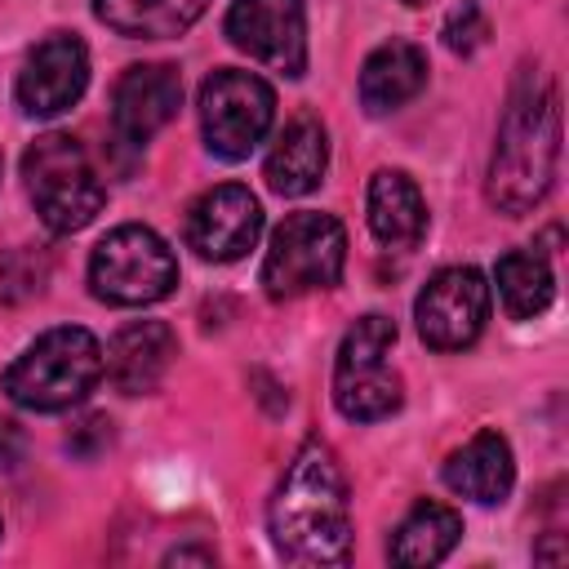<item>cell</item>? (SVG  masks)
<instances>
[{
    "label": "cell",
    "mask_w": 569,
    "mask_h": 569,
    "mask_svg": "<svg viewBox=\"0 0 569 569\" xmlns=\"http://www.w3.org/2000/svg\"><path fill=\"white\" fill-rule=\"evenodd\" d=\"M267 529L289 565H342L351 556L347 480L320 436H307L289 458L267 507Z\"/></svg>",
    "instance_id": "1"
},
{
    "label": "cell",
    "mask_w": 569,
    "mask_h": 569,
    "mask_svg": "<svg viewBox=\"0 0 569 569\" xmlns=\"http://www.w3.org/2000/svg\"><path fill=\"white\" fill-rule=\"evenodd\" d=\"M556 160H560L556 80L542 67H520V76L507 93L502 120H498V138H493V160H489V178H485L489 204L507 218L538 209L542 196L551 191Z\"/></svg>",
    "instance_id": "2"
},
{
    "label": "cell",
    "mask_w": 569,
    "mask_h": 569,
    "mask_svg": "<svg viewBox=\"0 0 569 569\" xmlns=\"http://www.w3.org/2000/svg\"><path fill=\"white\" fill-rule=\"evenodd\" d=\"M102 378V347L80 325H58L40 333L0 378L4 396L36 413H58L80 405Z\"/></svg>",
    "instance_id": "3"
},
{
    "label": "cell",
    "mask_w": 569,
    "mask_h": 569,
    "mask_svg": "<svg viewBox=\"0 0 569 569\" xmlns=\"http://www.w3.org/2000/svg\"><path fill=\"white\" fill-rule=\"evenodd\" d=\"M22 178L40 222L58 236L89 227L107 196L93 160L71 133H40L22 156Z\"/></svg>",
    "instance_id": "4"
},
{
    "label": "cell",
    "mask_w": 569,
    "mask_h": 569,
    "mask_svg": "<svg viewBox=\"0 0 569 569\" xmlns=\"http://www.w3.org/2000/svg\"><path fill=\"white\" fill-rule=\"evenodd\" d=\"M347 267V231L333 213L302 209L289 213L267 244L262 258V289L267 298H302L311 289H333Z\"/></svg>",
    "instance_id": "5"
},
{
    "label": "cell",
    "mask_w": 569,
    "mask_h": 569,
    "mask_svg": "<svg viewBox=\"0 0 569 569\" xmlns=\"http://www.w3.org/2000/svg\"><path fill=\"white\" fill-rule=\"evenodd\" d=\"M178 284V258L142 222H124L107 231L89 253V289L111 307H151L169 298Z\"/></svg>",
    "instance_id": "6"
},
{
    "label": "cell",
    "mask_w": 569,
    "mask_h": 569,
    "mask_svg": "<svg viewBox=\"0 0 569 569\" xmlns=\"http://www.w3.org/2000/svg\"><path fill=\"white\" fill-rule=\"evenodd\" d=\"M391 347H396V320L387 316H360L338 347L333 360V405L351 422H378L391 418L405 400L400 373L391 369Z\"/></svg>",
    "instance_id": "7"
},
{
    "label": "cell",
    "mask_w": 569,
    "mask_h": 569,
    "mask_svg": "<svg viewBox=\"0 0 569 569\" xmlns=\"http://www.w3.org/2000/svg\"><path fill=\"white\" fill-rule=\"evenodd\" d=\"M276 120V93L262 76L218 67L200 84V129L218 160H244Z\"/></svg>",
    "instance_id": "8"
},
{
    "label": "cell",
    "mask_w": 569,
    "mask_h": 569,
    "mask_svg": "<svg viewBox=\"0 0 569 569\" xmlns=\"http://www.w3.org/2000/svg\"><path fill=\"white\" fill-rule=\"evenodd\" d=\"M418 338L431 351H462L480 338L489 320V284L476 267H445L436 271L418 302H413Z\"/></svg>",
    "instance_id": "9"
},
{
    "label": "cell",
    "mask_w": 569,
    "mask_h": 569,
    "mask_svg": "<svg viewBox=\"0 0 569 569\" xmlns=\"http://www.w3.org/2000/svg\"><path fill=\"white\" fill-rule=\"evenodd\" d=\"M222 31L240 53H249L253 62H262L280 76L307 71V9H302V0H231Z\"/></svg>",
    "instance_id": "10"
},
{
    "label": "cell",
    "mask_w": 569,
    "mask_h": 569,
    "mask_svg": "<svg viewBox=\"0 0 569 569\" xmlns=\"http://www.w3.org/2000/svg\"><path fill=\"white\" fill-rule=\"evenodd\" d=\"M258 236H262V204L240 182H222L196 196L182 222L187 249H196L204 262H236L258 244Z\"/></svg>",
    "instance_id": "11"
},
{
    "label": "cell",
    "mask_w": 569,
    "mask_h": 569,
    "mask_svg": "<svg viewBox=\"0 0 569 569\" xmlns=\"http://www.w3.org/2000/svg\"><path fill=\"white\" fill-rule=\"evenodd\" d=\"M84 84H89V49L76 36L58 31V36H44L27 53L13 80V98L27 116L49 120V116H62L71 102H80Z\"/></svg>",
    "instance_id": "12"
},
{
    "label": "cell",
    "mask_w": 569,
    "mask_h": 569,
    "mask_svg": "<svg viewBox=\"0 0 569 569\" xmlns=\"http://www.w3.org/2000/svg\"><path fill=\"white\" fill-rule=\"evenodd\" d=\"M182 107V76L169 62H138L116 80L111 93V129L116 142L142 147L151 142Z\"/></svg>",
    "instance_id": "13"
},
{
    "label": "cell",
    "mask_w": 569,
    "mask_h": 569,
    "mask_svg": "<svg viewBox=\"0 0 569 569\" xmlns=\"http://www.w3.org/2000/svg\"><path fill=\"white\" fill-rule=\"evenodd\" d=\"M173 356H178V338L164 320H133L111 338L102 369L120 396H147L164 382Z\"/></svg>",
    "instance_id": "14"
},
{
    "label": "cell",
    "mask_w": 569,
    "mask_h": 569,
    "mask_svg": "<svg viewBox=\"0 0 569 569\" xmlns=\"http://www.w3.org/2000/svg\"><path fill=\"white\" fill-rule=\"evenodd\" d=\"M325 169H329V133L311 111H298L280 129V138L262 164V178L276 196H307L320 187Z\"/></svg>",
    "instance_id": "15"
},
{
    "label": "cell",
    "mask_w": 569,
    "mask_h": 569,
    "mask_svg": "<svg viewBox=\"0 0 569 569\" xmlns=\"http://www.w3.org/2000/svg\"><path fill=\"white\" fill-rule=\"evenodd\" d=\"M445 485L458 493V498H471L480 507H493L511 493L516 485V458H511V445L507 436L498 431H476L462 449L449 453L445 462Z\"/></svg>",
    "instance_id": "16"
},
{
    "label": "cell",
    "mask_w": 569,
    "mask_h": 569,
    "mask_svg": "<svg viewBox=\"0 0 569 569\" xmlns=\"http://www.w3.org/2000/svg\"><path fill=\"white\" fill-rule=\"evenodd\" d=\"M422 84H427V53L413 40H387L360 67V107L369 116H387L409 98H418Z\"/></svg>",
    "instance_id": "17"
},
{
    "label": "cell",
    "mask_w": 569,
    "mask_h": 569,
    "mask_svg": "<svg viewBox=\"0 0 569 569\" xmlns=\"http://www.w3.org/2000/svg\"><path fill=\"white\" fill-rule=\"evenodd\" d=\"M369 231L387 249H413L427 231V204L418 182L405 169H378L369 178Z\"/></svg>",
    "instance_id": "18"
},
{
    "label": "cell",
    "mask_w": 569,
    "mask_h": 569,
    "mask_svg": "<svg viewBox=\"0 0 569 569\" xmlns=\"http://www.w3.org/2000/svg\"><path fill=\"white\" fill-rule=\"evenodd\" d=\"M209 0H93L102 27L124 40H169L200 22Z\"/></svg>",
    "instance_id": "19"
},
{
    "label": "cell",
    "mask_w": 569,
    "mask_h": 569,
    "mask_svg": "<svg viewBox=\"0 0 569 569\" xmlns=\"http://www.w3.org/2000/svg\"><path fill=\"white\" fill-rule=\"evenodd\" d=\"M462 538V516L445 502H418L391 533V560L405 569H427L440 565Z\"/></svg>",
    "instance_id": "20"
},
{
    "label": "cell",
    "mask_w": 569,
    "mask_h": 569,
    "mask_svg": "<svg viewBox=\"0 0 569 569\" xmlns=\"http://www.w3.org/2000/svg\"><path fill=\"white\" fill-rule=\"evenodd\" d=\"M493 280H498V298H502V307H507L511 320H533L556 298L551 262L538 249H511V253H502Z\"/></svg>",
    "instance_id": "21"
},
{
    "label": "cell",
    "mask_w": 569,
    "mask_h": 569,
    "mask_svg": "<svg viewBox=\"0 0 569 569\" xmlns=\"http://www.w3.org/2000/svg\"><path fill=\"white\" fill-rule=\"evenodd\" d=\"M440 36H445V49H449V53L471 58V53L489 40V18H485V9H480L476 0H462V4H453V9L445 13Z\"/></svg>",
    "instance_id": "22"
},
{
    "label": "cell",
    "mask_w": 569,
    "mask_h": 569,
    "mask_svg": "<svg viewBox=\"0 0 569 569\" xmlns=\"http://www.w3.org/2000/svg\"><path fill=\"white\" fill-rule=\"evenodd\" d=\"M107 445H111V418H107V413H89V418L67 436V449L80 453V458H98Z\"/></svg>",
    "instance_id": "23"
},
{
    "label": "cell",
    "mask_w": 569,
    "mask_h": 569,
    "mask_svg": "<svg viewBox=\"0 0 569 569\" xmlns=\"http://www.w3.org/2000/svg\"><path fill=\"white\" fill-rule=\"evenodd\" d=\"M18 453H22V436H18V427H13V422H4V418H0V467H13V462H18Z\"/></svg>",
    "instance_id": "24"
},
{
    "label": "cell",
    "mask_w": 569,
    "mask_h": 569,
    "mask_svg": "<svg viewBox=\"0 0 569 569\" xmlns=\"http://www.w3.org/2000/svg\"><path fill=\"white\" fill-rule=\"evenodd\" d=\"M187 560L213 565V551H209V547H178V551H169V565H187Z\"/></svg>",
    "instance_id": "25"
},
{
    "label": "cell",
    "mask_w": 569,
    "mask_h": 569,
    "mask_svg": "<svg viewBox=\"0 0 569 569\" xmlns=\"http://www.w3.org/2000/svg\"><path fill=\"white\" fill-rule=\"evenodd\" d=\"M405 4H409V9H422V4H431V0H405Z\"/></svg>",
    "instance_id": "26"
}]
</instances>
